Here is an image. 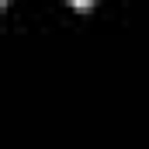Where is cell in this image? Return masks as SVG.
Wrapping results in <instances>:
<instances>
[{
  "mask_svg": "<svg viewBox=\"0 0 149 149\" xmlns=\"http://www.w3.org/2000/svg\"><path fill=\"white\" fill-rule=\"evenodd\" d=\"M70 3H76V7H90L94 0H70Z\"/></svg>",
  "mask_w": 149,
  "mask_h": 149,
  "instance_id": "1",
  "label": "cell"
}]
</instances>
